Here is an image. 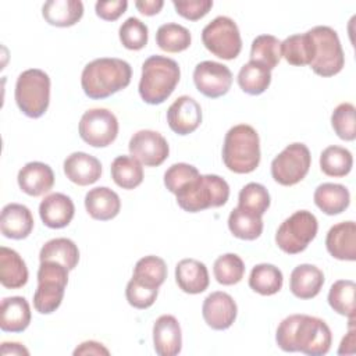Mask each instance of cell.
<instances>
[{
    "label": "cell",
    "mask_w": 356,
    "mask_h": 356,
    "mask_svg": "<svg viewBox=\"0 0 356 356\" xmlns=\"http://www.w3.org/2000/svg\"><path fill=\"white\" fill-rule=\"evenodd\" d=\"M63 168L65 177L79 186L92 185L102 177V163L85 152H74L67 156Z\"/></svg>",
    "instance_id": "obj_21"
},
{
    "label": "cell",
    "mask_w": 356,
    "mask_h": 356,
    "mask_svg": "<svg viewBox=\"0 0 356 356\" xmlns=\"http://www.w3.org/2000/svg\"><path fill=\"white\" fill-rule=\"evenodd\" d=\"M131 78L132 70L125 60L100 57L83 67L81 86L89 99L100 100L125 89Z\"/></svg>",
    "instance_id": "obj_2"
},
{
    "label": "cell",
    "mask_w": 356,
    "mask_h": 356,
    "mask_svg": "<svg viewBox=\"0 0 356 356\" xmlns=\"http://www.w3.org/2000/svg\"><path fill=\"white\" fill-rule=\"evenodd\" d=\"M17 181L24 193L36 197L50 192L54 185V172L46 163L31 161L18 171Z\"/></svg>",
    "instance_id": "obj_18"
},
{
    "label": "cell",
    "mask_w": 356,
    "mask_h": 356,
    "mask_svg": "<svg viewBox=\"0 0 356 356\" xmlns=\"http://www.w3.org/2000/svg\"><path fill=\"white\" fill-rule=\"evenodd\" d=\"M196 89L206 97L217 99L228 93L232 85L231 70L217 61H202L193 70Z\"/></svg>",
    "instance_id": "obj_13"
},
{
    "label": "cell",
    "mask_w": 356,
    "mask_h": 356,
    "mask_svg": "<svg viewBox=\"0 0 356 356\" xmlns=\"http://www.w3.org/2000/svg\"><path fill=\"white\" fill-rule=\"evenodd\" d=\"M213 274L218 284L234 285L245 275V263L235 253H225L218 256L213 266Z\"/></svg>",
    "instance_id": "obj_41"
},
{
    "label": "cell",
    "mask_w": 356,
    "mask_h": 356,
    "mask_svg": "<svg viewBox=\"0 0 356 356\" xmlns=\"http://www.w3.org/2000/svg\"><path fill=\"white\" fill-rule=\"evenodd\" d=\"M238 206L263 217L270 207V193L261 184H246L238 196Z\"/></svg>",
    "instance_id": "obj_42"
},
{
    "label": "cell",
    "mask_w": 356,
    "mask_h": 356,
    "mask_svg": "<svg viewBox=\"0 0 356 356\" xmlns=\"http://www.w3.org/2000/svg\"><path fill=\"white\" fill-rule=\"evenodd\" d=\"M39 260L57 261L64 264L68 270H74L79 261V249L75 242L68 238H54L42 246Z\"/></svg>",
    "instance_id": "obj_31"
},
{
    "label": "cell",
    "mask_w": 356,
    "mask_h": 356,
    "mask_svg": "<svg viewBox=\"0 0 356 356\" xmlns=\"http://www.w3.org/2000/svg\"><path fill=\"white\" fill-rule=\"evenodd\" d=\"M181 78V70L175 60L164 56H150L142 64L139 95L147 104L164 103Z\"/></svg>",
    "instance_id": "obj_3"
},
{
    "label": "cell",
    "mask_w": 356,
    "mask_h": 356,
    "mask_svg": "<svg viewBox=\"0 0 356 356\" xmlns=\"http://www.w3.org/2000/svg\"><path fill=\"white\" fill-rule=\"evenodd\" d=\"M128 8L127 0H115V1H97L95 4L96 15L104 21H115L118 19Z\"/></svg>",
    "instance_id": "obj_48"
},
{
    "label": "cell",
    "mask_w": 356,
    "mask_h": 356,
    "mask_svg": "<svg viewBox=\"0 0 356 356\" xmlns=\"http://www.w3.org/2000/svg\"><path fill=\"white\" fill-rule=\"evenodd\" d=\"M313 199L324 214L337 216L349 207L350 193L345 185L324 182L316 188Z\"/></svg>",
    "instance_id": "obj_28"
},
{
    "label": "cell",
    "mask_w": 356,
    "mask_h": 356,
    "mask_svg": "<svg viewBox=\"0 0 356 356\" xmlns=\"http://www.w3.org/2000/svg\"><path fill=\"white\" fill-rule=\"evenodd\" d=\"M191 42L192 36L189 29L175 22L163 24L156 32L157 46L167 53L184 51L191 46Z\"/></svg>",
    "instance_id": "obj_38"
},
{
    "label": "cell",
    "mask_w": 356,
    "mask_h": 356,
    "mask_svg": "<svg viewBox=\"0 0 356 356\" xmlns=\"http://www.w3.org/2000/svg\"><path fill=\"white\" fill-rule=\"evenodd\" d=\"M132 277L142 284L160 288L167 278V264L159 256H145L136 261Z\"/></svg>",
    "instance_id": "obj_40"
},
{
    "label": "cell",
    "mask_w": 356,
    "mask_h": 356,
    "mask_svg": "<svg viewBox=\"0 0 356 356\" xmlns=\"http://www.w3.org/2000/svg\"><path fill=\"white\" fill-rule=\"evenodd\" d=\"M310 164L309 147L305 143L295 142L274 157L271 161V177L282 186H292L307 175Z\"/></svg>",
    "instance_id": "obj_11"
},
{
    "label": "cell",
    "mask_w": 356,
    "mask_h": 356,
    "mask_svg": "<svg viewBox=\"0 0 356 356\" xmlns=\"http://www.w3.org/2000/svg\"><path fill=\"white\" fill-rule=\"evenodd\" d=\"M78 132L89 146L106 147L117 139L118 120L107 108H90L82 114Z\"/></svg>",
    "instance_id": "obj_12"
},
{
    "label": "cell",
    "mask_w": 356,
    "mask_h": 356,
    "mask_svg": "<svg viewBox=\"0 0 356 356\" xmlns=\"http://www.w3.org/2000/svg\"><path fill=\"white\" fill-rule=\"evenodd\" d=\"M325 248L334 259L355 261L356 224L353 221H342L332 225L325 236Z\"/></svg>",
    "instance_id": "obj_20"
},
{
    "label": "cell",
    "mask_w": 356,
    "mask_h": 356,
    "mask_svg": "<svg viewBox=\"0 0 356 356\" xmlns=\"http://www.w3.org/2000/svg\"><path fill=\"white\" fill-rule=\"evenodd\" d=\"M317 231L316 216L307 210H298L281 222L275 232V243L284 253L298 254L316 238Z\"/></svg>",
    "instance_id": "obj_9"
},
{
    "label": "cell",
    "mask_w": 356,
    "mask_h": 356,
    "mask_svg": "<svg viewBox=\"0 0 356 356\" xmlns=\"http://www.w3.org/2000/svg\"><path fill=\"white\" fill-rule=\"evenodd\" d=\"M324 285V274L314 264L296 266L289 278V289L298 299L316 298Z\"/></svg>",
    "instance_id": "obj_25"
},
{
    "label": "cell",
    "mask_w": 356,
    "mask_h": 356,
    "mask_svg": "<svg viewBox=\"0 0 356 356\" xmlns=\"http://www.w3.org/2000/svg\"><path fill=\"white\" fill-rule=\"evenodd\" d=\"M222 161L235 174H249L260 164V139L257 131L248 124L228 129L222 145Z\"/></svg>",
    "instance_id": "obj_4"
},
{
    "label": "cell",
    "mask_w": 356,
    "mask_h": 356,
    "mask_svg": "<svg viewBox=\"0 0 356 356\" xmlns=\"http://www.w3.org/2000/svg\"><path fill=\"white\" fill-rule=\"evenodd\" d=\"M355 292L356 284L352 280H338L330 288L328 305L338 314L355 318Z\"/></svg>",
    "instance_id": "obj_39"
},
{
    "label": "cell",
    "mask_w": 356,
    "mask_h": 356,
    "mask_svg": "<svg viewBox=\"0 0 356 356\" xmlns=\"http://www.w3.org/2000/svg\"><path fill=\"white\" fill-rule=\"evenodd\" d=\"M178 206L188 213H197L210 207H221L229 197V185L216 174L199 175L177 193Z\"/></svg>",
    "instance_id": "obj_5"
},
{
    "label": "cell",
    "mask_w": 356,
    "mask_h": 356,
    "mask_svg": "<svg viewBox=\"0 0 356 356\" xmlns=\"http://www.w3.org/2000/svg\"><path fill=\"white\" fill-rule=\"evenodd\" d=\"M85 209L97 221H108L118 216L121 210L120 196L107 186H96L85 195Z\"/></svg>",
    "instance_id": "obj_23"
},
{
    "label": "cell",
    "mask_w": 356,
    "mask_h": 356,
    "mask_svg": "<svg viewBox=\"0 0 356 356\" xmlns=\"http://www.w3.org/2000/svg\"><path fill=\"white\" fill-rule=\"evenodd\" d=\"M356 108L352 103L338 104L331 114V125L334 132L342 140L352 142L356 138Z\"/></svg>",
    "instance_id": "obj_43"
},
{
    "label": "cell",
    "mask_w": 356,
    "mask_h": 356,
    "mask_svg": "<svg viewBox=\"0 0 356 356\" xmlns=\"http://www.w3.org/2000/svg\"><path fill=\"white\" fill-rule=\"evenodd\" d=\"M236 81L245 93L257 96L268 89L271 83V71L254 61H249L241 67Z\"/></svg>",
    "instance_id": "obj_35"
},
{
    "label": "cell",
    "mask_w": 356,
    "mask_h": 356,
    "mask_svg": "<svg viewBox=\"0 0 356 356\" xmlns=\"http://www.w3.org/2000/svg\"><path fill=\"white\" fill-rule=\"evenodd\" d=\"M353 320L355 318H349V331L348 334L342 338L338 353L343 355V353H355V345H356V338H355V327H353Z\"/></svg>",
    "instance_id": "obj_51"
},
{
    "label": "cell",
    "mask_w": 356,
    "mask_h": 356,
    "mask_svg": "<svg viewBox=\"0 0 356 356\" xmlns=\"http://www.w3.org/2000/svg\"><path fill=\"white\" fill-rule=\"evenodd\" d=\"M14 97L18 108L29 118L42 117L50 103V78L39 68L21 72L15 82Z\"/></svg>",
    "instance_id": "obj_6"
},
{
    "label": "cell",
    "mask_w": 356,
    "mask_h": 356,
    "mask_svg": "<svg viewBox=\"0 0 356 356\" xmlns=\"http://www.w3.org/2000/svg\"><path fill=\"white\" fill-rule=\"evenodd\" d=\"M0 353L1 355H29V350L18 342H3Z\"/></svg>",
    "instance_id": "obj_52"
},
{
    "label": "cell",
    "mask_w": 356,
    "mask_h": 356,
    "mask_svg": "<svg viewBox=\"0 0 356 356\" xmlns=\"http://www.w3.org/2000/svg\"><path fill=\"white\" fill-rule=\"evenodd\" d=\"M75 214V206L70 196L56 192L47 195L39 204V216L42 222L53 229L67 227Z\"/></svg>",
    "instance_id": "obj_19"
},
{
    "label": "cell",
    "mask_w": 356,
    "mask_h": 356,
    "mask_svg": "<svg viewBox=\"0 0 356 356\" xmlns=\"http://www.w3.org/2000/svg\"><path fill=\"white\" fill-rule=\"evenodd\" d=\"M68 268L57 261H40L38 288L33 293V307L40 314L56 312L64 298L68 284Z\"/></svg>",
    "instance_id": "obj_7"
},
{
    "label": "cell",
    "mask_w": 356,
    "mask_h": 356,
    "mask_svg": "<svg viewBox=\"0 0 356 356\" xmlns=\"http://www.w3.org/2000/svg\"><path fill=\"white\" fill-rule=\"evenodd\" d=\"M163 6H164L163 0H138V1H135V7L138 8V11L147 17L159 14L160 10L163 8Z\"/></svg>",
    "instance_id": "obj_50"
},
{
    "label": "cell",
    "mask_w": 356,
    "mask_h": 356,
    "mask_svg": "<svg viewBox=\"0 0 356 356\" xmlns=\"http://www.w3.org/2000/svg\"><path fill=\"white\" fill-rule=\"evenodd\" d=\"M33 216L31 210L19 203H8L0 216V231L10 239H25L33 229Z\"/></svg>",
    "instance_id": "obj_22"
},
{
    "label": "cell",
    "mask_w": 356,
    "mask_h": 356,
    "mask_svg": "<svg viewBox=\"0 0 356 356\" xmlns=\"http://www.w3.org/2000/svg\"><path fill=\"white\" fill-rule=\"evenodd\" d=\"M167 122L177 135H189L202 122V107L191 96H179L167 110Z\"/></svg>",
    "instance_id": "obj_16"
},
{
    "label": "cell",
    "mask_w": 356,
    "mask_h": 356,
    "mask_svg": "<svg viewBox=\"0 0 356 356\" xmlns=\"http://www.w3.org/2000/svg\"><path fill=\"white\" fill-rule=\"evenodd\" d=\"M157 295H159V288L142 284L134 277L128 281L125 288V298L128 303L135 309L150 307L156 302Z\"/></svg>",
    "instance_id": "obj_45"
},
{
    "label": "cell",
    "mask_w": 356,
    "mask_h": 356,
    "mask_svg": "<svg viewBox=\"0 0 356 356\" xmlns=\"http://www.w3.org/2000/svg\"><path fill=\"white\" fill-rule=\"evenodd\" d=\"M42 15L53 26H72L83 15V3L81 0H49L42 7Z\"/></svg>",
    "instance_id": "obj_27"
},
{
    "label": "cell",
    "mask_w": 356,
    "mask_h": 356,
    "mask_svg": "<svg viewBox=\"0 0 356 356\" xmlns=\"http://www.w3.org/2000/svg\"><path fill=\"white\" fill-rule=\"evenodd\" d=\"M175 282L185 293L204 292L210 282L206 264L196 259H182L175 266Z\"/></svg>",
    "instance_id": "obj_24"
},
{
    "label": "cell",
    "mask_w": 356,
    "mask_h": 356,
    "mask_svg": "<svg viewBox=\"0 0 356 356\" xmlns=\"http://www.w3.org/2000/svg\"><path fill=\"white\" fill-rule=\"evenodd\" d=\"M172 6L181 17L189 21H197L203 18L213 7L211 0H189V1H177L172 0Z\"/></svg>",
    "instance_id": "obj_47"
},
{
    "label": "cell",
    "mask_w": 356,
    "mask_h": 356,
    "mask_svg": "<svg viewBox=\"0 0 356 356\" xmlns=\"http://www.w3.org/2000/svg\"><path fill=\"white\" fill-rule=\"evenodd\" d=\"M284 282L282 273L278 267L268 263L257 264L249 275V286L263 296H271L281 291Z\"/></svg>",
    "instance_id": "obj_34"
},
{
    "label": "cell",
    "mask_w": 356,
    "mask_h": 356,
    "mask_svg": "<svg viewBox=\"0 0 356 356\" xmlns=\"http://www.w3.org/2000/svg\"><path fill=\"white\" fill-rule=\"evenodd\" d=\"M281 54L291 65H310L314 56V46L309 32L288 36L281 42Z\"/></svg>",
    "instance_id": "obj_32"
},
{
    "label": "cell",
    "mask_w": 356,
    "mask_h": 356,
    "mask_svg": "<svg viewBox=\"0 0 356 356\" xmlns=\"http://www.w3.org/2000/svg\"><path fill=\"white\" fill-rule=\"evenodd\" d=\"M202 314L210 328L222 331L234 324L238 314V306L231 295L222 291H216L204 299Z\"/></svg>",
    "instance_id": "obj_15"
},
{
    "label": "cell",
    "mask_w": 356,
    "mask_h": 356,
    "mask_svg": "<svg viewBox=\"0 0 356 356\" xmlns=\"http://www.w3.org/2000/svg\"><path fill=\"white\" fill-rule=\"evenodd\" d=\"M118 36L121 44L128 50H140L147 44L149 39V29L145 22H142L139 18L129 17L127 18L120 29Z\"/></svg>",
    "instance_id": "obj_44"
},
{
    "label": "cell",
    "mask_w": 356,
    "mask_h": 356,
    "mask_svg": "<svg viewBox=\"0 0 356 356\" xmlns=\"http://www.w3.org/2000/svg\"><path fill=\"white\" fill-rule=\"evenodd\" d=\"M353 165L352 153L342 146H328L320 154V168L328 177H345Z\"/></svg>",
    "instance_id": "obj_37"
},
{
    "label": "cell",
    "mask_w": 356,
    "mask_h": 356,
    "mask_svg": "<svg viewBox=\"0 0 356 356\" xmlns=\"http://www.w3.org/2000/svg\"><path fill=\"white\" fill-rule=\"evenodd\" d=\"M78 355H110V350L104 348L100 342L96 341H85L81 345H78L74 350V356Z\"/></svg>",
    "instance_id": "obj_49"
},
{
    "label": "cell",
    "mask_w": 356,
    "mask_h": 356,
    "mask_svg": "<svg viewBox=\"0 0 356 356\" xmlns=\"http://www.w3.org/2000/svg\"><path fill=\"white\" fill-rule=\"evenodd\" d=\"M281 42L274 35H259L250 46V61L274 70L281 60Z\"/></svg>",
    "instance_id": "obj_36"
},
{
    "label": "cell",
    "mask_w": 356,
    "mask_h": 356,
    "mask_svg": "<svg viewBox=\"0 0 356 356\" xmlns=\"http://www.w3.org/2000/svg\"><path fill=\"white\" fill-rule=\"evenodd\" d=\"M31 323V307L22 296H8L1 300L0 328L4 332H22Z\"/></svg>",
    "instance_id": "obj_26"
},
{
    "label": "cell",
    "mask_w": 356,
    "mask_h": 356,
    "mask_svg": "<svg viewBox=\"0 0 356 356\" xmlns=\"http://www.w3.org/2000/svg\"><path fill=\"white\" fill-rule=\"evenodd\" d=\"M131 156L146 167H159L170 154V146L165 138L152 129L135 132L128 143Z\"/></svg>",
    "instance_id": "obj_14"
},
{
    "label": "cell",
    "mask_w": 356,
    "mask_h": 356,
    "mask_svg": "<svg viewBox=\"0 0 356 356\" xmlns=\"http://www.w3.org/2000/svg\"><path fill=\"white\" fill-rule=\"evenodd\" d=\"M153 345L160 356H175L182 349V332L178 320L171 314L160 316L153 324Z\"/></svg>",
    "instance_id": "obj_17"
},
{
    "label": "cell",
    "mask_w": 356,
    "mask_h": 356,
    "mask_svg": "<svg viewBox=\"0 0 356 356\" xmlns=\"http://www.w3.org/2000/svg\"><path fill=\"white\" fill-rule=\"evenodd\" d=\"M275 341L284 352L323 356L331 348L332 335L324 320L309 314H291L280 323Z\"/></svg>",
    "instance_id": "obj_1"
},
{
    "label": "cell",
    "mask_w": 356,
    "mask_h": 356,
    "mask_svg": "<svg viewBox=\"0 0 356 356\" xmlns=\"http://www.w3.org/2000/svg\"><path fill=\"white\" fill-rule=\"evenodd\" d=\"M204 47L218 58L234 60L242 50V39L236 22L225 15H218L202 31Z\"/></svg>",
    "instance_id": "obj_10"
},
{
    "label": "cell",
    "mask_w": 356,
    "mask_h": 356,
    "mask_svg": "<svg viewBox=\"0 0 356 356\" xmlns=\"http://www.w3.org/2000/svg\"><path fill=\"white\" fill-rule=\"evenodd\" d=\"M111 178L122 189H135L143 181V167L134 156H118L111 163Z\"/></svg>",
    "instance_id": "obj_33"
},
{
    "label": "cell",
    "mask_w": 356,
    "mask_h": 356,
    "mask_svg": "<svg viewBox=\"0 0 356 356\" xmlns=\"http://www.w3.org/2000/svg\"><path fill=\"white\" fill-rule=\"evenodd\" d=\"M28 268L14 249L0 248V282L4 288L18 289L28 282Z\"/></svg>",
    "instance_id": "obj_29"
},
{
    "label": "cell",
    "mask_w": 356,
    "mask_h": 356,
    "mask_svg": "<svg viewBox=\"0 0 356 356\" xmlns=\"http://www.w3.org/2000/svg\"><path fill=\"white\" fill-rule=\"evenodd\" d=\"M228 228L238 239L254 241L263 232V220L261 216L236 206L229 213Z\"/></svg>",
    "instance_id": "obj_30"
},
{
    "label": "cell",
    "mask_w": 356,
    "mask_h": 356,
    "mask_svg": "<svg viewBox=\"0 0 356 356\" xmlns=\"http://www.w3.org/2000/svg\"><path fill=\"white\" fill-rule=\"evenodd\" d=\"M200 172L196 167L188 163H175L164 172V185L171 193H177L188 182L199 177Z\"/></svg>",
    "instance_id": "obj_46"
},
{
    "label": "cell",
    "mask_w": 356,
    "mask_h": 356,
    "mask_svg": "<svg viewBox=\"0 0 356 356\" xmlns=\"http://www.w3.org/2000/svg\"><path fill=\"white\" fill-rule=\"evenodd\" d=\"M307 32L314 46V56L310 63L313 72L324 78L341 72L345 65V56L337 31L327 25H318Z\"/></svg>",
    "instance_id": "obj_8"
}]
</instances>
